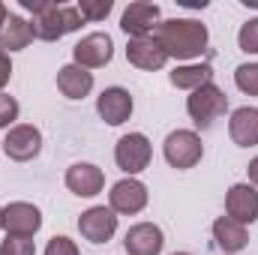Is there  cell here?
<instances>
[{
	"label": "cell",
	"instance_id": "obj_1",
	"mask_svg": "<svg viewBox=\"0 0 258 255\" xmlns=\"http://www.w3.org/2000/svg\"><path fill=\"white\" fill-rule=\"evenodd\" d=\"M153 39L162 45V51L168 57L192 60L207 48V27L195 18H168V21L156 24Z\"/></svg>",
	"mask_w": 258,
	"mask_h": 255
},
{
	"label": "cell",
	"instance_id": "obj_2",
	"mask_svg": "<svg viewBox=\"0 0 258 255\" xmlns=\"http://www.w3.org/2000/svg\"><path fill=\"white\" fill-rule=\"evenodd\" d=\"M21 6L33 15V33L45 42H54L66 33H75L84 18L78 12V6H60L54 0H21Z\"/></svg>",
	"mask_w": 258,
	"mask_h": 255
},
{
	"label": "cell",
	"instance_id": "obj_3",
	"mask_svg": "<svg viewBox=\"0 0 258 255\" xmlns=\"http://www.w3.org/2000/svg\"><path fill=\"white\" fill-rule=\"evenodd\" d=\"M162 153H165L171 168L186 171V168H192V165L201 162L204 144H201V138L195 135L192 129H174V132H168V138L162 144Z\"/></svg>",
	"mask_w": 258,
	"mask_h": 255
},
{
	"label": "cell",
	"instance_id": "obj_4",
	"mask_svg": "<svg viewBox=\"0 0 258 255\" xmlns=\"http://www.w3.org/2000/svg\"><path fill=\"white\" fill-rule=\"evenodd\" d=\"M225 108H228V96L213 81L204 84V87H198V90H192V96L186 99V111L195 120V126H201V129L213 126V120L222 117Z\"/></svg>",
	"mask_w": 258,
	"mask_h": 255
},
{
	"label": "cell",
	"instance_id": "obj_5",
	"mask_svg": "<svg viewBox=\"0 0 258 255\" xmlns=\"http://www.w3.org/2000/svg\"><path fill=\"white\" fill-rule=\"evenodd\" d=\"M150 156H153V147H150V141H147L144 132H129L114 147V162H117L120 171H126L129 177L138 174V171H144L150 165Z\"/></svg>",
	"mask_w": 258,
	"mask_h": 255
},
{
	"label": "cell",
	"instance_id": "obj_6",
	"mask_svg": "<svg viewBox=\"0 0 258 255\" xmlns=\"http://www.w3.org/2000/svg\"><path fill=\"white\" fill-rule=\"evenodd\" d=\"M72 57H75V66H81V69H99V66L111 63L114 42H111L108 33H87L72 48Z\"/></svg>",
	"mask_w": 258,
	"mask_h": 255
},
{
	"label": "cell",
	"instance_id": "obj_7",
	"mask_svg": "<svg viewBox=\"0 0 258 255\" xmlns=\"http://www.w3.org/2000/svg\"><path fill=\"white\" fill-rule=\"evenodd\" d=\"M3 228L12 237H33L42 228V213L36 204L12 201L9 207H3Z\"/></svg>",
	"mask_w": 258,
	"mask_h": 255
},
{
	"label": "cell",
	"instance_id": "obj_8",
	"mask_svg": "<svg viewBox=\"0 0 258 255\" xmlns=\"http://www.w3.org/2000/svg\"><path fill=\"white\" fill-rule=\"evenodd\" d=\"M42 150V132L30 123H18L6 132L3 138V153L15 162H27Z\"/></svg>",
	"mask_w": 258,
	"mask_h": 255
},
{
	"label": "cell",
	"instance_id": "obj_9",
	"mask_svg": "<svg viewBox=\"0 0 258 255\" xmlns=\"http://www.w3.org/2000/svg\"><path fill=\"white\" fill-rule=\"evenodd\" d=\"M78 231L90 243H108L117 231V216L111 207H90L78 216Z\"/></svg>",
	"mask_w": 258,
	"mask_h": 255
},
{
	"label": "cell",
	"instance_id": "obj_10",
	"mask_svg": "<svg viewBox=\"0 0 258 255\" xmlns=\"http://www.w3.org/2000/svg\"><path fill=\"white\" fill-rule=\"evenodd\" d=\"M108 204L114 213H123V216H132V213H141L147 207V186L135 177H126V180H117L111 192H108Z\"/></svg>",
	"mask_w": 258,
	"mask_h": 255
},
{
	"label": "cell",
	"instance_id": "obj_11",
	"mask_svg": "<svg viewBox=\"0 0 258 255\" xmlns=\"http://www.w3.org/2000/svg\"><path fill=\"white\" fill-rule=\"evenodd\" d=\"M159 24V6L156 3H147V0H135L129 3L123 18H120V27L123 33L132 39H141V36H150V30H156Z\"/></svg>",
	"mask_w": 258,
	"mask_h": 255
},
{
	"label": "cell",
	"instance_id": "obj_12",
	"mask_svg": "<svg viewBox=\"0 0 258 255\" xmlns=\"http://www.w3.org/2000/svg\"><path fill=\"white\" fill-rule=\"evenodd\" d=\"M105 186V174L102 168H96L93 162H75L66 168V189L78 198H93Z\"/></svg>",
	"mask_w": 258,
	"mask_h": 255
},
{
	"label": "cell",
	"instance_id": "obj_13",
	"mask_svg": "<svg viewBox=\"0 0 258 255\" xmlns=\"http://www.w3.org/2000/svg\"><path fill=\"white\" fill-rule=\"evenodd\" d=\"M96 111L108 126H120L126 123L132 114V96L126 87H105L96 99Z\"/></svg>",
	"mask_w": 258,
	"mask_h": 255
},
{
	"label": "cell",
	"instance_id": "obj_14",
	"mask_svg": "<svg viewBox=\"0 0 258 255\" xmlns=\"http://www.w3.org/2000/svg\"><path fill=\"white\" fill-rule=\"evenodd\" d=\"M225 210H228V219L246 225V222H255L258 219V192L252 183H234L228 195H225Z\"/></svg>",
	"mask_w": 258,
	"mask_h": 255
},
{
	"label": "cell",
	"instance_id": "obj_15",
	"mask_svg": "<svg viewBox=\"0 0 258 255\" xmlns=\"http://www.w3.org/2000/svg\"><path fill=\"white\" fill-rule=\"evenodd\" d=\"M123 246H126L129 255H159L165 246V234L153 222H138L126 231Z\"/></svg>",
	"mask_w": 258,
	"mask_h": 255
},
{
	"label": "cell",
	"instance_id": "obj_16",
	"mask_svg": "<svg viewBox=\"0 0 258 255\" xmlns=\"http://www.w3.org/2000/svg\"><path fill=\"white\" fill-rule=\"evenodd\" d=\"M126 60L138 69H144V72H153V69H162L168 63V54L162 51V45L153 36H141V39H129Z\"/></svg>",
	"mask_w": 258,
	"mask_h": 255
},
{
	"label": "cell",
	"instance_id": "obj_17",
	"mask_svg": "<svg viewBox=\"0 0 258 255\" xmlns=\"http://www.w3.org/2000/svg\"><path fill=\"white\" fill-rule=\"evenodd\" d=\"M228 135L237 147H255L258 144V108H237L228 120Z\"/></svg>",
	"mask_w": 258,
	"mask_h": 255
},
{
	"label": "cell",
	"instance_id": "obj_18",
	"mask_svg": "<svg viewBox=\"0 0 258 255\" xmlns=\"http://www.w3.org/2000/svg\"><path fill=\"white\" fill-rule=\"evenodd\" d=\"M57 87H60V93H63L66 99H84L93 90V72L90 69H81V66H75V63L60 66Z\"/></svg>",
	"mask_w": 258,
	"mask_h": 255
},
{
	"label": "cell",
	"instance_id": "obj_19",
	"mask_svg": "<svg viewBox=\"0 0 258 255\" xmlns=\"http://www.w3.org/2000/svg\"><path fill=\"white\" fill-rule=\"evenodd\" d=\"M33 36L36 33H33L30 21H24L21 15H9L6 24H3V30H0V51H6V54L21 51V48H27L33 42Z\"/></svg>",
	"mask_w": 258,
	"mask_h": 255
},
{
	"label": "cell",
	"instance_id": "obj_20",
	"mask_svg": "<svg viewBox=\"0 0 258 255\" xmlns=\"http://www.w3.org/2000/svg\"><path fill=\"white\" fill-rule=\"evenodd\" d=\"M213 237H216V246L222 252H240L246 243H249V234H246V225L228 219V216H219L213 222Z\"/></svg>",
	"mask_w": 258,
	"mask_h": 255
},
{
	"label": "cell",
	"instance_id": "obj_21",
	"mask_svg": "<svg viewBox=\"0 0 258 255\" xmlns=\"http://www.w3.org/2000/svg\"><path fill=\"white\" fill-rule=\"evenodd\" d=\"M168 81L177 87V90H198L204 84L213 81V66L210 63H186V66H177Z\"/></svg>",
	"mask_w": 258,
	"mask_h": 255
},
{
	"label": "cell",
	"instance_id": "obj_22",
	"mask_svg": "<svg viewBox=\"0 0 258 255\" xmlns=\"http://www.w3.org/2000/svg\"><path fill=\"white\" fill-rule=\"evenodd\" d=\"M234 84L249 93V96H258V63H240L234 69Z\"/></svg>",
	"mask_w": 258,
	"mask_h": 255
},
{
	"label": "cell",
	"instance_id": "obj_23",
	"mask_svg": "<svg viewBox=\"0 0 258 255\" xmlns=\"http://www.w3.org/2000/svg\"><path fill=\"white\" fill-rule=\"evenodd\" d=\"M111 6H114L111 0H78V12L87 21H102L111 12Z\"/></svg>",
	"mask_w": 258,
	"mask_h": 255
},
{
	"label": "cell",
	"instance_id": "obj_24",
	"mask_svg": "<svg viewBox=\"0 0 258 255\" xmlns=\"http://www.w3.org/2000/svg\"><path fill=\"white\" fill-rule=\"evenodd\" d=\"M0 255H36V243L30 237H12V234H6V240L0 243Z\"/></svg>",
	"mask_w": 258,
	"mask_h": 255
},
{
	"label": "cell",
	"instance_id": "obj_25",
	"mask_svg": "<svg viewBox=\"0 0 258 255\" xmlns=\"http://www.w3.org/2000/svg\"><path fill=\"white\" fill-rule=\"evenodd\" d=\"M237 45H240V51H246V54H258V18H249V21L240 27Z\"/></svg>",
	"mask_w": 258,
	"mask_h": 255
},
{
	"label": "cell",
	"instance_id": "obj_26",
	"mask_svg": "<svg viewBox=\"0 0 258 255\" xmlns=\"http://www.w3.org/2000/svg\"><path fill=\"white\" fill-rule=\"evenodd\" d=\"M12 120H18V102H15V96L0 93V129H6Z\"/></svg>",
	"mask_w": 258,
	"mask_h": 255
},
{
	"label": "cell",
	"instance_id": "obj_27",
	"mask_svg": "<svg viewBox=\"0 0 258 255\" xmlns=\"http://www.w3.org/2000/svg\"><path fill=\"white\" fill-rule=\"evenodd\" d=\"M45 255H78V246H75V240H69V237H63V234H57V237L48 240Z\"/></svg>",
	"mask_w": 258,
	"mask_h": 255
},
{
	"label": "cell",
	"instance_id": "obj_28",
	"mask_svg": "<svg viewBox=\"0 0 258 255\" xmlns=\"http://www.w3.org/2000/svg\"><path fill=\"white\" fill-rule=\"evenodd\" d=\"M9 78H12V60L6 51H0V90L9 84Z\"/></svg>",
	"mask_w": 258,
	"mask_h": 255
},
{
	"label": "cell",
	"instance_id": "obj_29",
	"mask_svg": "<svg viewBox=\"0 0 258 255\" xmlns=\"http://www.w3.org/2000/svg\"><path fill=\"white\" fill-rule=\"evenodd\" d=\"M246 171H249V180H252V183L258 186V156L252 159V162H249V168H246Z\"/></svg>",
	"mask_w": 258,
	"mask_h": 255
},
{
	"label": "cell",
	"instance_id": "obj_30",
	"mask_svg": "<svg viewBox=\"0 0 258 255\" xmlns=\"http://www.w3.org/2000/svg\"><path fill=\"white\" fill-rule=\"evenodd\" d=\"M6 18H9V9L0 3V30H3V24H6Z\"/></svg>",
	"mask_w": 258,
	"mask_h": 255
},
{
	"label": "cell",
	"instance_id": "obj_31",
	"mask_svg": "<svg viewBox=\"0 0 258 255\" xmlns=\"http://www.w3.org/2000/svg\"><path fill=\"white\" fill-rule=\"evenodd\" d=\"M0 228H3V207H0Z\"/></svg>",
	"mask_w": 258,
	"mask_h": 255
},
{
	"label": "cell",
	"instance_id": "obj_32",
	"mask_svg": "<svg viewBox=\"0 0 258 255\" xmlns=\"http://www.w3.org/2000/svg\"><path fill=\"white\" fill-rule=\"evenodd\" d=\"M171 255H189V252H171Z\"/></svg>",
	"mask_w": 258,
	"mask_h": 255
}]
</instances>
